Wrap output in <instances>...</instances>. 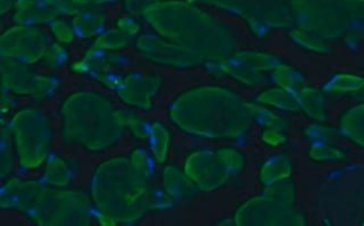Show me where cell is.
<instances>
[{"instance_id":"1","label":"cell","mask_w":364,"mask_h":226,"mask_svg":"<svg viewBox=\"0 0 364 226\" xmlns=\"http://www.w3.org/2000/svg\"><path fill=\"white\" fill-rule=\"evenodd\" d=\"M295 9L314 31L343 33L364 26V0H295Z\"/></svg>"}]
</instances>
